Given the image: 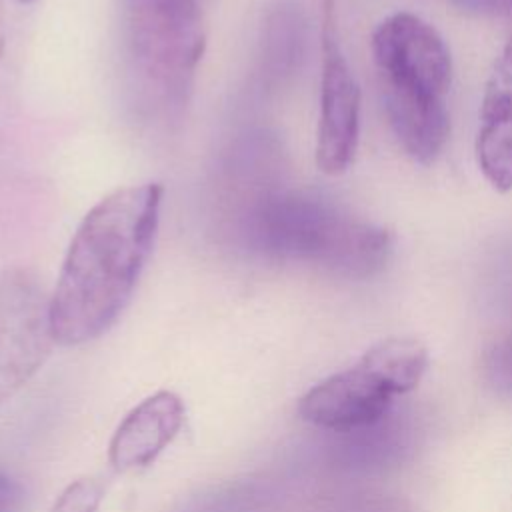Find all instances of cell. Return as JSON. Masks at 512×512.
I'll return each mask as SVG.
<instances>
[{
  "instance_id": "277c9868",
  "label": "cell",
  "mask_w": 512,
  "mask_h": 512,
  "mask_svg": "<svg viewBox=\"0 0 512 512\" xmlns=\"http://www.w3.org/2000/svg\"><path fill=\"white\" fill-rule=\"evenodd\" d=\"M122 36L142 98L178 118L190 102L206 48L198 0H122Z\"/></svg>"
},
{
  "instance_id": "5b68a950",
  "label": "cell",
  "mask_w": 512,
  "mask_h": 512,
  "mask_svg": "<svg viewBox=\"0 0 512 512\" xmlns=\"http://www.w3.org/2000/svg\"><path fill=\"white\" fill-rule=\"evenodd\" d=\"M50 296L22 266H0V404L46 362L54 346Z\"/></svg>"
},
{
  "instance_id": "9c48e42d",
  "label": "cell",
  "mask_w": 512,
  "mask_h": 512,
  "mask_svg": "<svg viewBox=\"0 0 512 512\" xmlns=\"http://www.w3.org/2000/svg\"><path fill=\"white\" fill-rule=\"evenodd\" d=\"M184 424V404L178 394L160 390L136 408L116 428L108 458L114 470L128 472L152 464L176 438Z\"/></svg>"
},
{
  "instance_id": "6da1fadb",
  "label": "cell",
  "mask_w": 512,
  "mask_h": 512,
  "mask_svg": "<svg viewBox=\"0 0 512 512\" xmlns=\"http://www.w3.org/2000/svg\"><path fill=\"white\" fill-rule=\"evenodd\" d=\"M162 198L158 182L130 184L106 194L86 212L50 294L56 344H84L116 324L152 256Z\"/></svg>"
},
{
  "instance_id": "9a60e30c",
  "label": "cell",
  "mask_w": 512,
  "mask_h": 512,
  "mask_svg": "<svg viewBox=\"0 0 512 512\" xmlns=\"http://www.w3.org/2000/svg\"><path fill=\"white\" fill-rule=\"evenodd\" d=\"M6 46V8H4V0H0V58Z\"/></svg>"
},
{
  "instance_id": "8fae6325",
  "label": "cell",
  "mask_w": 512,
  "mask_h": 512,
  "mask_svg": "<svg viewBox=\"0 0 512 512\" xmlns=\"http://www.w3.org/2000/svg\"><path fill=\"white\" fill-rule=\"evenodd\" d=\"M362 358L382 376L394 394L414 390L430 362L426 346L412 336L384 338L370 346Z\"/></svg>"
},
{
  "instance_id": "7a4b0ae2",
  "label": "cell",
  "mask_w": 512,
  "mask_h": 512,
  "mask_svg": "<svg viewBox=\"0 0 512 512\" xmlns=\"http://www.w3.org/2000/svg\"><path fill=\"white\" fill-rule=\"evenodd\" d=\"M234 238L268 260L314 264L348 278L376 274L392 252L386 228L278 180L226 192Z\"/></svg>"
},
{
  "instance_id": "2e32d148",
  "label": "cell",
  "mask_w": 512,
  "mask_h": 512,
  "mask_svg": "<svg viewBox=\"0 0 512 512\" xmlns=\"http://www.w3.org/2000/svg\"><path fill=\"white\" fill-rule=\"evenodd\" d=\"M16 2H20V4H32L34 0H16Z\"/></svg>"
},
{
  "instance_id": "3957f363",
  "label": "cell",
  "mask_w": 512,
  "mask_h": 512,
  "mask_svg": "<svg viewBox=\"0 0 512 512\" xmlns=\"http://www.w3.org/2000/svg\"><path fill=\"white\" fill-rule=\"evenodd\" d=\"M372 56L392 132L410 158L430 164L450 134L452 58L434 26L398 12L372 34Z\"/></svg>"
},
{
  "instance_id": "7c38bea8",
  "label": "cell",
  "mask_w": 512,
  "mask_h": 512,
  "mask_svg": "<svg viewBox=\"0 0 512 512\" xmlns=\"http://www.w3.org/2000/svg\"><path fill=\"white\" fill-rule=\"evenodd\" d=\"M102 484L94 478L74 480L58 496L50 512H96L102 502Z\"/></svg>"
},
{
  "instance_id": "52a82bcc",
  "label": "cell",
  "mask_w": 512,
  "mask_h": 512,
  "mask_svg": "<svg viewBox=\"0 0 512 512\" xmlns=\"http://www.w3.org/2000/svg\"><path fill=\"white\" fill-rule=\"evenodd\" d=\"M396 394L382 376L360 358L312 386L298 404L300 416L326 430L348 432L372 426L390 408Z\"/></svg>"
},
{
  "instance_id": "8992f818",
  "label": "cell",
  "mask_w": 512,
  "mask_h": 512,
  "mask_svg": "<svg viewBox=\"0 0 512 512\" xmlns=\"http://www.w3.org/2000/svg\"><path fill=\"white\" fill-rule=\"evenodd\" d=\"M320 116L316 164L328 176L344 174L354 162L360 138V88L344 56L336 0H322L320 18Z\"/></svg>"
},
{
  "instance_id": "ba28073f",
  "label": "cell",
  "mask_w": 512,
  "mask_h": 512,
  "mask_svg": "<svg viewBox=\"0 0 512 512\" xmlns=\"http://www.w3.org/2000/svg\"><path fill=\"white\" fill-rule=\"evenodd\" d=\"M476 158L494 190H512V34L484 88Z\"/></svg>"
},
{
  "instance_id": "5bb4252c",
  "label": "cell",
  "mask_w": 512,
  "mask_h": 512,
  "mask_svg": "<svg viewBox=\"0 0 512 512\" xmlns=\"http://www.w3.org/2000/svg\"><path fill=\"white\" fill-rule=\"evenodd\" d=\"M26 504V490L0 470V512H22Z\"/></svg>"
},
{
  "instance_id": "30bf717a",
  "label": "cell",
  "mask_w": 512,
  "mask_h": 512,
  "mask_svg": "<svg viewBox=\"0 0 512 512\" xmlns=\"http://www.w3.org/2000/svg\"><path fill=\"white\" fill-rule=\"evenodd\" d=\"M302 20L292 6L272 10L262 28L258 74L266 88H278L298 66L302 54Z\"/></svg>"
},
{
  "instance_id": "4fadbf2b",
  "label": "cell",
  "mask_w": 512,
  "mask_h": 512,
  "mask_svg": "<svg viewBox=\"0 0 512 512\" xmlns=\"http://www.w3.org/2000/svg\"><path fill=\"white\" fill-rule=\"evenodd\" d=\"M454 8L468 14L498 16L512 20V0H448Z\"/></svg>"
}]
</instances>
